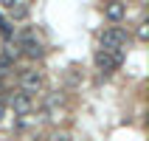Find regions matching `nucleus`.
<instances>
[{"mask_svg": "<svg viewBox=\"0 0 149 141\" xmlns=\"http://www.w3.org/2000/svg\"><path fill=\"white\" fill-rule=\"evenodd\" d=\"M11 110H14L17 116H28L31 113V96H25V93H14L11 99H8Z\"/></svg>", "mask_w": 149, "mask_h": 141, "instance_id": "39448f33", "label": "nucleus"}, {"mask_svg": "<svg viewBox=\"0 0 149 141\" xmlns=\"http://www.w3.org/2000/svg\"><path fill=\"white\" fill-rule=\"evenodd\" d=\"M99 42H101V51H121L127 45V31L124 28H107Z\"/></svg>", "mask_w": 149, "mask_h": 141, "instance_id": "f03ea898", "label": "nucleus"}, {"mask_svg": "<svg viewBox=\"0 0 149 141\" xmlns=\"http://www.w3.org/2000/svg\"><path fill=\"white\" fill-rule=\"evenodd\" d=\"M51 141H68V135L65 133H56V135H51Z\"/></svg>", "mask_w": 149, "mask_h": 141, "instance_id": "1a4fd4ad", "label": "nucleus"}, {"mask_svg": "<svg viewBox=\"0 0 149 141\" xmlns=\"http://www.w3.org/2000/svg\"><path fill=\"white\" fill-rule=\"evenodd\" d=\"M0 88H3V79H0Z\"/></svg>", "mask_w": 149, "mask_h": 141, "instance_id": "9b49d317", "label": "nucleus"}, {"mask_svg": "<svg viewBox=\"0 0 149 141\" xmlns=\"http://www.w3.org/2000/svg\"><path fill=\"white\" fill-rule=\"evenodd\" d=\"M3 116H6V102H0V121H3Z\"/></svg>", "mask_w": 149, "mask_h": 141, "instance_id": "9d476101", "label": "nucleus"}, {"mask_svg": "<svg viewBox=\"0 0 149 141\" xmlns=\"http://www.w3.org/2000/svg\"><path fill=\"white\" fill-rule=\"evenodd\" d=\"M124 62V51H99L96 54V68L101 74H113L116 68H121Z\"/></svg>", "mask_w": 149, "mask_h": 141, "instance_id": "f257e3e1", "label": "nucleus"}, {"mask_svg": "<svg viewBox=\"0 0 149 141\" xmlns=\"http://www.w3.org/2000/svg\"><path fill=\"white\" fill-rule=\"evenodd\" d=\"M124 14H127V6L121 3V0H110L107 6H104V17H107V20H113V23L124 20Z\"/></svg>", "mask_w": 149, "mask_h": 141, "instance_id": "423d86ee", "label": "nucleus"}, {"mask_svg": "<svg viewBox=\"0 0 149 141\" xmlns=\"http://www.w3.org/2000/svg\"><path fill=\"white\" fill-rule=\"evenodd\" d=\"M138 37H141V40H149V23H141V25H138Z\"/></svg>", "mask_w": 149, "mask_h": 141, "instance_id": "0eeeda50", "label": "nucleus"}, {"mask_svg": "<svg viewBox=\"0 0 149 141\" xmlns=\"http://www.w3.org/2000/svg\"><path fill=\"white\" fill-rule=\"evenodd\" d=\"M20 88H23L25 96L40 93L42 90V74L40 71H23V74H20Z\"/></svg>", "mask_w": 149, "mask_h": 141, "instance_id": "20e7f679", "label": "nucleus"}, {"mask_svg": "<svg viewBox=\"0 0 149 141\" xmlns=\"http://www.w3.org/2000/svg\"><path fill=\"white\" fill-rule=\"evenodd\" d=\"M0 6H3V8H14L17 0H0Z\"/></svg>", "mask_w": 149, "mask_h": 141, "instance_id": "6e6552de", "label": "nucleus"}, {"mask_svg": "<svg viewBox=\"0 0 149 141\" xmlns=\"http://www.w3.org/2000/svg\"><path fill=\"white\" fill-rule=\"evenodd\" d=\"M20 48H23L31 59L45 57V48H42V42L37 40V34H34V31H23V34H20Z\"/></svg>", "mask_w": 149, "mask_h": 141, "instance_id": "7ed1b4c3", "label": "nucleus"}]
</instances>
